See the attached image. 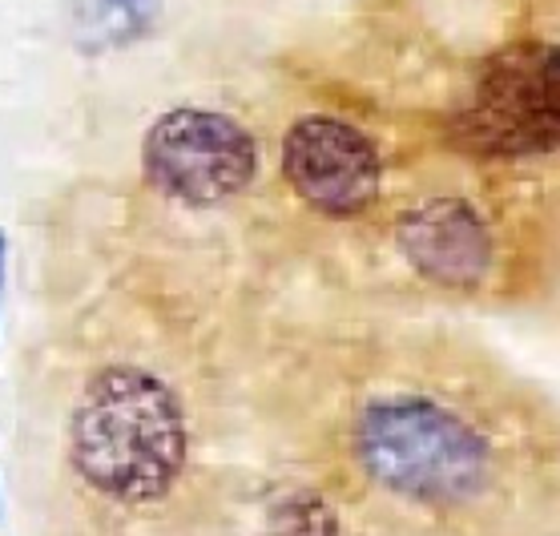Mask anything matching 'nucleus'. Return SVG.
Returning a JSON list of instances; mask_svg holds the SVG:
<instances>
[{
  "label": "nucleus",
  "mask_w": 560,
  "mask_h": 536,
  "mask_svg": "<svg viewBox=\"0 0 560 536\" xmlns=\"http://www.w3.org/2000/svg\"><path fill=\"white\" fill-rule=\"evenodd\" d=\"M395 243L420 279L447 291H476L497 270V234L468 198H428L395 222Z\"/></svg>",
  "instance_id": "6"
},
{
  "label": "nucleus",
  "mask_w": 560,
  "mask_h": 536,
  "mask_svg": "<svg viewBox=\"0 0 560 536\" xmlns=\"http://www.w3.org/2000/svg\"><path fill=\"white\" fill-rule=\"evenodd\" d=\"M255 536H343L339 533V516L327 504V497L318 488L303 485V480H287L275 488L262 504V521H258Z\"/></svg>",
  "instance_id": "7"
},
{
  "label": "nucleus",
  "mask_w": 560,
  "mask_h": 536,
  "mask_svg": "<svg viewBox=\"0 0 560 536\" xmlns=\"http://www.w3.org/2000/svg\"><path fill=\"white\" fill-rule=\"evenodd\" d=\"M190 408L162 371L105 359L77 380L61 420V488L90 536H158L190 509Z\"/></svg>",
  "instance_id": "2"
},
{
  "label": "nucleus",
  "mask_w": 560,
  "mask_h": 536,
  "mask_svg": "<svg viewBox=\"0 0 560 536\" xmlns=\"http://www.w3.org/2000/svg\"><path fill=\"white\" fill-rule=\"evenodd\" d=\"M294 420L343 536H557L552 411L447 339L351 343ZM291 476V473H287Z\"/></svg>",
  "instance_id": "1"
},
{
  "label": "nucleus",
  "mask_w": 560,
  "mask_h": 536,
  "mask_svg": "<svg viewBox=\"0 0 560 536\" xmlns=\"http://www.w3.org/2000/svg\"><path fill=\"white\" fill-rule=\"evenodd\" d=\"M282 174L315 214L355 222L380 202L383 162L375 141L343 117H299L282 138Z\"/></svg>",
  "instance_id": "5"
},
{
  "label": "nucleus",
  "mask_w": 560,
  "mask_h": 536,
  "mask_svg": "<svg viewBox=\"0 0 560 536\" xmlns=\"http://www.w3.org/2000/svg\"><path fill=\"white\" fill-rule=\"evenodd\" d=\"M557 49L521 40L488 57L476 97L452 121V141L476 158L552 153L560 138Z\"/></svg>",
  "instance_id": "3"
},
{
  "label": "nucleus",
  "mask_w": 560,
  "mask_h": 536,
  "mask_svg": "<svg viewBox=\"0 0 560 536\" xmlns=\"http://www.w3.org/2000/svg\"><path fill=\"white\" fill-rule=\"evenodd\" d=\"M262 150L243 121L182 105L145 129L141 141V174L153 190L178 206L210 210L246 194L258 182Z\"/></svg>",
  "instance_id": "4"
},
{
  "label": "nucleus",
  "mask_w": 560,
  "mask_h": 536,
  "mask_svg": "<svg viewBox=\"0 0 560 536\" xmlns=\"http://www.w3.org/2000/svg\"><path fill=\"white\" fill-rule=\"evenodd\" d=\"M0 291H4V230H0Z\"/></svg>",
  "instance_id": "9"
},
{
  "label": "nucleus",
  "mask_w": 560,
  "mask_h": 536,
  "mask_svg": "<svg viewBox=\"0 0 560 536\" xmlns=\"http://www.w3.org/2000/svg\"><path fill=\"white\" fill-rule=\"evenodd\" d=\"M158 16V0H77L73 28L85 49H117L145 33Z\"/></svg>",
  "instance_id": "8"
}]
</instances>
